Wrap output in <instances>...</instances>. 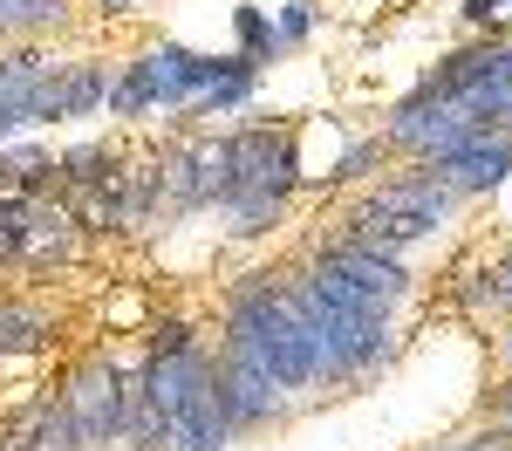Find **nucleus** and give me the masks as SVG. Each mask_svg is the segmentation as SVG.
Returning a JSON list of instances; mask_svg holds the SVG:
<instances>
[{
    "instance_id": "17",
    "label": "nucleus",
    "mask_w": 512,
    "mask_h": 451,
    "mask_svg": "<svg viewBox=\"0 0 512 451\" xmlns=\"http://www.w3.org/2000/svg\"><path fill=\"white\" fill-rule=\"evenodd\" d=\"M233 48H239V55H253L260 69H267V62H280L287 48L274 41V7H260V0H239V7H233Z\"/></svg>"
},
{
    "instance_id": "4",
    "label": "nucleus",
    "mask_w": 512,
    "mask_h": 451,
    "mask_svg": "<svg viewBox=\"0 0 512 451\" xmlns=\"http://www.w3.org/2000/svg\"><path fill=\"white\" fill-rule=\"evenodd\" d=\"M458 192L437 178L431 164H410V171H390L383 185H369L362 199L349 205V219H342V233L355 240L383 246V253H417L424 240H437L444 226H451V212H458Z\"/></svg>"
},
{
    "instance_id": "27",
    "label": "nucleus",
    "mask_w": 512,
    "mask_h": 451,
    "mask_svg": "<svg viewBox=\"0 0 512 451\" xmlns=\"http://www.w3.org/2000/svg\"><path fill=\"white\" fill-rule=\"evenodd\" d=\"M499 369L512 376V322H506V335H499Z\"/></svg>"
},
{
    "instance_id": "25",
    "label": "nucleus",
    "mask_w": 512,
    "mask_h": 451,
    "mask_svg": "<svg viewBox=\"0 0 512 451\" xmlns=\"http://www.w3.org/2000/svg\"><path fill=\"white\" fill-rule=\"evenodd\" d=\"M437 451H512L506 431H485V438H465V445H437Z\"/></svg>"
},
{
    "instance_id": "23",
    "label": "nucleus",
    "mask_w": 512,
    "mask_h": 451,
    "mask_svg": "<svg viewBox=\"0 0 512 451\" xmlns=\"http://www.w3.org/2000/svg\"><path fill=\"white\" fill-rule=\"evenodd\" d=\"M21 233H28V199L21 192H0V240L21 246Z\"/></svg>"
},
{
    "instance_id": "2",
    "label": "nucleus",
    "mask_w": 512,
    "mask_h": 451,
    "mask_svg": "<svg viewBox=\"0 0 512 451\" xmlns=\"http://www.w3.org/2000/svg\"><path fill=\"white\" fill-rule=\"evenodd\" d=\"M219 349L246 356L253 369H267L287 397L321 390V335L301 308V294L287 287V274H239L226 287V308H219Z\"/></svg>"
},
{
    "instance_id": "15",
    "label": "nucleus",
    "mask_w": 512,
    "mask_h": 451,
    "mask_svg": "<svg viewBox=\"0 0 512 451\" xmlns=\"http://www.w3.org/2000/svg\"><path fill=\"white\" fill-rule=\"evenodd\" d=\"M55 335H62V322H55L48 308H35V301H0V363L41 356Z\"/></svg>"
},
{
    "instance_id": "18",
    "label": "nucleus",
    "mask_w": 512,
    "mask_h": 451,
    "mask_svg": "<svg viewBox=\"0 0 512 451\" xmlns=\"http://www.w3.org/2000/svg\"><path fill=\"white\" fill-rule=\"evenodd\" d=\"M192 349H205L198 342V328L185 322V315H158V322H144V363H178V356H192Z\"/></svg>"
},
{
    "instance_id": "22",
    "label": "nucleus",
    "mask_w": 512,
    "mask_h": 451,
    "mask_svg": "<svg viewBox=\"0 0 512 451\" xmlns=\"http://www.w3.org/2000/svg\"><path fill=\"white\" fill-rule=\"evenodd\" d=\"M458 21H465L472 35H512L506 0H458Z\"/></svg>"
},
{
    "instance_id": "10",
    "label": "nucleus",
    "mask_w": 512,
    "mask_h": 451,
    "mask_svg": "<svg viewBox=\"0 0 512 451\" xmlns=\"http://www.w3.org/2000/svg\"><path fill=\"white\" fill-rule=\"evenodd\" d=\"M48 76H55V55L41 41H7L0 48V144H14L21 130H35Z\"/></svg>"
},
{
    "instance_id": "7",
    "label": "nucleus",
    "mask_w": 512,
    "mask_h": 451,
    "mask_svg": "<svg viewBox=\"0 0 512 451\" xmlns=\"http://www.w3.org/2000/svg\"><path fill=\"white\" fill-rule=\"evenodd\" d=\"M308 260H321L328 274H342L355 294H369V301H376V308H390V315L417 294V274H410V260H403V253H383V246L355 240V233H342V226H328V233L308 246Z\"/></svg>"
},
{
    "instance_id": "9",
    "label": "nucleus",
    "mask_w": 512,
    "mask_h": 451,
    "mask_svg": "<svg viewBox=\"0 0 512 451\" xmlns=\"http://www.w3.org/2000/svg\"><path fill=\"white\" fill-rule=\"evenodd\" d=\"M458 199H492L512 178V130H458L437 158H424Z\"/></svg>"
},
{
    "instance_id": "8",
    "label": "nucleus",
    "mask_w": 512,
    "mask_h": 451,
    "mask_svg": "<svg viewBox=\"0 0 512 451\" xmlns=\"http://www.w3.org/2000/svg\"><path fill=\"white\" fill-rule=\"evenodd\" d=\"M212 390H219V417H226L233 438H246V431H274V424L294 417V397L280 390L267 369H253L246 356H233V349L212 356Z\"/></svg>"
},
{
    "instance_id": "19",
    "label": "nucleus",
    "mask_w": 512,
    "mask_h": 451,
    "mask_svg": "<svg viewBox=\"0 0 512 451\" xmlns=\"http://www.w3.org/2000/svg\"><path fill=\"white\" fill-rule=\"evenodd\" d=\"M383 158H390L383 130H376V137H349V144H342V158L328 164V192H342V185H362V178H369V171H376Z\"/></svg>"
},
{
    "instance_id": "5",
    "label": "nucleus",
    "mask_w": 512,
    "mask_h": 451,
    "mask_svg": "<svg viewBox=\"0 0 512 451\" xmlns=\"http://www.w3.org/2000/svg\"><path fill=\"white\" fill-rule=\"evenodd\" d=\"M151 397L164 410L171 451H226L233 431L219 417V390H212V349H192L178 363H151Z\"/></svg>"
},
{
    "instance_id": "14",
    "label": "nucleus",
    "mask_w": 512,
    "mask_h": 451,
    "mask_svg": "<svg viewBox=\"0 0 512 451\" xmlns=\"http://www.w3.org/2000/svg\"><path fill=\"white\" fill-rule=\"evenodd\" d=\"M0 192H21V199H48L55 192V151L48 144H0Z\"/></svg>"
},
{
    "instance_id": "6",
    "label": "nucleus",
    "mask_w": 512,
    "mask_h": 451,
    "mask_svg": "<svg viewBox=\"0 0 512 451\" xmlns=\"http://www.w3.org/2000/svg\"><path fill=\"white\" fill-rule=\"evenodd\" d=\"M130 363L137 356H89L69 369L62 397L76 410V431L89 451H117L123 445V410H130Z\"/></svg>"
},
{
    "instance_id": "13",
    "label": "nucleus",
    "mask_w": 512,
    "mask_h": 451,
    "mask_svg": "<svg viewBox=\"0 0 512 451\" xmlns=\"http://www.w3.org/2000/svg\"><path fill=\"white\" fill-rule=\"evenodd\" d=\"M130 151H123L117 137H82L69 151H55V192H96V185H110Z\"/></svg>"
},
{
    "instance_id": "16",
    "label": "nucleus",
    "mask_w": 512,
    "mask_h": 451,
    "mask_svg": "<svg viewBox=\"0 0 512 451\" xmlns=\"http://www.w3.org/2000/svg\"><path fill=\"white\" fill-rule=\"evenodd\" d=\"M62 28H69V0H0V48L62 35Z\"/></svg>"
},
{
    "instance_id": "11",
    "label": "nucleus",
    "mask_w": 512,
    "mask_h": 451,
    "mask_svg": "<svg viewBox=\"0 0 512 451\" xmlns=\"http://www.w3.org/2000/svg\"><path fill=\"white\" fill-rule=\"evenodd\" d=\"M110 82H117V69H110L103 55L55 62V76H48V89H41V117H35V123H82V117H103Z\"/></svg>"
},
{
    "instance_id": "3",
    "label": "nucleus",
    "mask_w": 512,
    "mask_h": 451,
    "mask_svg": "<svg viewBox=\"0 0 512 451\" xmlns=\"http://www.w3.org/2000/svg\"><path fill=\"white\" fill-rule=\"evenodd\" d=\"M287 287L301 294V308L321 335V383L328 390L376 383L396 363V315L376 308L369 294H355L342 274H328L321 260H301V267H287Z\"/></svg>"
},
{
    "instance_id": "20",
    "label": "nucleus",
    "mask_w": 512,
    "mask_h": 451,
    "mask_svg": "<svg viewBox=\"0 0 512 451\" xmlns=\"http://www.w3.org/2000/svg\"><path fill=\"white\" fill-rule=\"evenodd\" d=\"M321 21H328V7H321V0H280V7H274V41L294 55L301 41H315Z\"/></svg>"
},
{
    "instance_id": "12",
    "label": "nucleus",
    "mask_w": 512,
    "mask_h": 451,
    "mask_svg": "<svg viewBox=\"0 0 512 451\" xmlns=\"http://www.w3.org/2000/svg\"><path fill=\"white\" fill-rule=\"evenodd\" d=\"M7 451H89L62 390H35L7 410Z\"/></svg>"
},
{
    "instance_id": "28",
    "label": "nucleus",
    "mask_w": 512,
    "mask_h": 451,
    "mask_svg": "<svg viewBox=\"0 0 512 451\" xmlns=\"http://www.w3.org/2000/svg\"><path fill=\"white\" fill-rule=\"evenodd\" d=\"M0 451H7V424H0Z\"/></svg>"
},
{
    "instance_id": "21",
    "label": "nucleus",
    "mask_w": 512,
    "mask_h": 451,
    "mask_svg": "<svg viewBox=\"0 0 512 451\" xmlns=\"http://www.w3.org/2000/svg\"><path fill=\"white\" fill-rule=\"evenodd\" d=\"M260 96V76H233V82H212V89H198V103L185 117H239L246 103Z\"/></svg>"
},
{
    "instance_id": "26",
    "label": "nucleus",
    "mask_w": 512,
    "mask_h": 451,
    "mask_svg": "<svg viewBox=\"0 0 512 451\" xmlns=\"http://www.w3.org/2000/svg\"><path fill=\"white\" fill-rule=\"evenodd\" d=\"M144 0H96V14H110V21H123V14H137Z\"/></svg>"
},
{
    "instance_id": "1",
    "label": "nucleus",
    "mask_w": 512,
    "mask_h": 451,
    "mask_svg": "<svg viewBox=\"0 0 512 451\" xmlns=\"http://www.w3.org/2000/svg\"><path fill=\"white\" fill-rule=\"evenodd\" d=\"M198 144H205V212H219L233 240L280 233L287 205L308 185L294 123H233Z\"/></svg>"
},
{
    "instance_id": "24",
    "label": "nucleus",
    "mask_w": 512,
    "mask_h": 451,
    "mask_svg": "<svg viewBox=\"0 0 512 451\" xmlns=\"http://www.w3.org/2000/svg\"><path fill=\"white\" fill-rule=\"evenodd\" d=\"M485 410H492V431H506V438H512V376L485 397Z\"/></svg>"
}]
</instances>
